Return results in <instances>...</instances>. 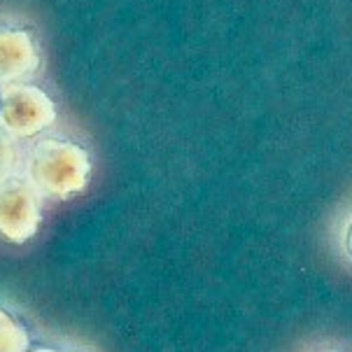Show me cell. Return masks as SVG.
Returning <instances> with one entry per match:
<instances>
[{
	"label": "cell",
	"instance_id": "cell-1",
	"mask_svg": "<svg viewBox=\"0 0 352 352\" xmlns=\"http://www.w3.org/2000/svg\"><path fill=\"white\" fill-rule=\"evenodd\" d=\"M28 177L38 192L54 199H70L87 189L91 177V159L77 142L45 138L31 152Z\"/></svg>",
	"mask_w": 352,
	"mask_h": 352
},
{
	"label": "cell",
	"instance_id": "cell-7",
	"mask_svg": "<svg viewBox=\"0 0 352 352\" xmlns=\"http://www.w3.org/2000/svg\"><path fill=\"white\" fill-rule=\"evenodd\" d=\"M343 245H345V252L352 256V222L348 224V229H345V238H343Z\"/></svg>",
	"mask_w": 352,
	"mask_h": 352
},
{
	"label": "cell",
	"instance_id": "cell-3",
	"mask_svg": "<svg viewBox=\"0 0 352 352\" xmlns=\"http://www.w3.org/2000/svg\"><path fill=\"white\" fill-rule=\"evenodd\" d=\"M43 222L40 196L33 182L10 175L0 180V236L10 243H28Z\"/></svg>",
	"mask_w": 352,
	"mask_h": 352
},
{
	"label": "cell",
	"instance_id": "cell-5",
	"mask_svg": "<svg viewBox=\"0 0 352 352\" xmlns=\"http://www.w3.org/2000/svg\"><path fill=\"white\" fill-rule=\"evenodd\" d=\"M28 331L14 315L0 308V352H26Z\"/></svg>",
	"mask_w": 352,
	"mask_h": 352
},
{
	"label": "cell",
	"instance_id": "cell-8",
	"mask_svg": "<svg viewBox=\"0 0 352 352\" xmlns=\"http://www.w3.org/2000/svg\"><path fill=\"white\" fill-rule=\"evenodd\" d=\"M26 352H56V350H52V348H28Z\"/></svg>",
	"mask_w": 352,
	"mask_h": 352
},
{
	"label": "cell",
	"instance_id": "cell-2",
	"mask_svg": "<svg viewBox=\"0 0 352 352\" xmlns=\"http://www.w3.org/2000/svg\"><path fill=\"white\" fill-rule=\"evenodd\" d=\"M56 122V105L40 87L14 85L0 94V129L12 138H33Z\"/></svg>",
	"mask_w": 352,
	"mask_h": 352
},
{
	"label": "cell",
	"instance_id": "cell-6",
	"mask_svg": "<svg viewBox=\"0 0 352 352\" xmlns=\"http://www.w3.org/2000/svg\"><path fill=\"white\" fill-rule=\"evenodd\" d=\"M14 164H16V147L12 142V135L0 129V180L10 177Z\"/></svg>",
	"mask_w": 352,
	"mask_h": 352
},
{
	"label": "cell",
	"instance_id": "cell-4",
	"mask_svg": "<svg viewBox=\"0 0 352 352\" xmlns=\"http://www.w3.org/2000/svg\"><path fill=\"white\" fill-rule=\"evenodd\" d=\"M40 68V52L33 35L19 28L0 31V82H21Z\"/></svg>",
	"mask_w": 352,
	"mask_h": 352
}]
</instances>
